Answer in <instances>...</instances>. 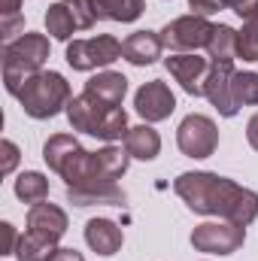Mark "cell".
Returning a JSON list of instances; mask_svg holds the SVG:
<instances>
[{"instance_id": "e575fe53", "label": "cell", "mask_w": 258, "mask_h": 261, "mask_svg": "<svg viewBox=\"0 0 258 261\" xmlns=\"http://www.w3.org/2000/svg\"><path fill=\"white\" fill-rule=\"evenodd\" d=\"M21 9V0H0V15H15Z\"/></svg>"}, {"instance_id": "4316f807", "label": "cell", "mask_w": 258, "mask_h": 261, "mask_svg": "<svg viewBox=\"0 0 258 261\" xmlns=\"http://www.w3.org/2000/svg\"><path fill=\"white\" fill-rule=\"evenodd\" d=\"M67 9L73 12V18H76V28L79 31H88L94 21H97V12H94V6H91V0H64Z\"/></svg>"}, {"instance_id": "cb8c5ba5", "label": "cell", "mask_w": 258, "mask_h": 261, "mask_svg": "<svg viewBox=\"0 0 258 261\" xmlns=\"http://www.w3.org/2000/svg\"><path fill=\"white\" fill-rule=\"evenodd\" d=\"M46 31L55 37V40H70L73 37V31H79L76 28V18H73V12L67 9V3H52L49 9H46Z\"/></svg>"}, {"instance_id": "e0dca14e", "label": "cell", "mask_w": 258, "mask_h": 261, "mask_svg": "<svg viewBox=\"0 0 258 261\" xmlns=\"http://www.w3.org/2000/svg\"><path fill=\"white\" fill-rule=\"evenodd\" d=\"M85 243L97 255H116L122 249V243H125V234L113 219H91L85 225Z\"/></svg>"}, {"instance_id": "f1b7e54d", "label": "cell", "mask_w": 258, "mask_h": 261, "mask_svg": "<svg viewBox=\"0 0 258 261\" xmlns=\"http://www.w3.org/2000/svg\"><path fill=\"white\" fill-rule=\"evenodd\" d=\"M0 155H3V158H0V173L9 176V173L15 170V164H18V146H15L12 140H3V143H0Z\"/></svg>"}, {"instance_id": "4fadbf2b", "label": "cell", "mask_w": 258, "mask_h": 261, "mask_svg": "<svg viewBox=\"0 0 258 261\" xmlns=\"http://www.w3.org/2000/svg\"><path fill=\"white\" fill-rule=\"evenodd\" d=\"M128 152L116 149V146H104L97 152H91V164H88V182L85 186H104V182H116L125 176L128 170ZM79 186V189H85Z\"/></svg>"}, {"instance_id": "2e32d148", "label": "cell", "mask_w": 258, "mask_h": 261, "mask_svg": "<svg viewBox=\"0 0 258 261\" xmlns=\"http://www.w3.org/2000/svg\"><path fill=\"white\" fill-rule=\"evenodd\" d=\"M85 94L104 107H122L125 94H128V79L122 73H113V70H104L97 76H91L85 82Z\"/></svg>"}, {"instance_id": "7c38bea8", "label": "cell", "mask_w": 258, "mask_h": 261, "mask_svg": "<svg viewBox=\"0 0 258 261\" xmlns=\"http://www.w3.org/2000/svg\"><path fill=\"white\" fill-rule=\"evenodd\" d=\"M213 64V61H210ZM234 64H213L210 67V76H207V85H203V97L219 110V116L225 119H234L240 113L237 100H234Z\"/></svg>"}, {"instance_id": "9c48e42d", "label": "cell", "mask_w": 258, "mask_h": 261, "mask_svg": "<svg viewBox=\"0 0 258 261\" xmlns=\"http://www.w3.org/2000/svg\"><path fill=\"white\" fill-rule=\"evenodd\" d=\"M176 146L189 158H210L219 146V128L210 116H186L183 125L176 128Z\"/></svg>"}, {"instance_id": "52a82bcc", "label": "cell", "mask_w": 258, "mask_h": 261, "mask_svg": "<svg viewBox=\"0 0 258 261\" xmlns=\"http://www.w3.org/2000/svg\"><path fill=\"white\" fill-rule=\"evenodd\" d=\"M243 240H246V228L234 225L228 219L203 222L192 231V246L197 252H207V255H231L243 246Z\"/></svg>"}, {"instance_id": "8fae6325", "label": "cell", "mask_w": 258, "mask_h": 261, "mask_svg": "<svg viewBox=\"0 0 258 261\" xmlns=\"http://www.w3.org/2000/svg\"><path fill=\"white\" fill-rule=\"evenodd\" d=\"M134 110H137L149 125H152V122H164V119H170V113L176 110V97H173V91H170L167 82L152 79V82L140 85V91L134 94Z\"/></svg>"}, {"instance_id": "836d02e7", "label": "cell", "mask_w": 258, "mask_h": 261, "mask_svg": "<svg viewBox=\"0 0 258 261\" xmlns=\"http://www.w3.org/2000/svg\"><path fill=\"white\" fill-rule=\"evenodd\" d=\"M52 261H85L76 249H58L55 255H52Z\"/></svg>"}, {"instance_id": "ac0fdd59", "label": "cell", "mask_w": 258, "mask_h": 261, "mask_svg": "<svg viewBox=\"0 0 258 261\" xmlns=\"http://www.w3.org/2000/svg\"><path fill=\"white\" fill-rule=\"evenodd\" d=\"M67 200L76 206H122L125 203V192L116 182H104V186H85V189H67Z\"/></svg>"}, {"instance_id": "d4e9b609", "label": "cell", "mask_w": 258, "mask_h": 261, "mask_svg": "<svg viewBox=\"0 0 258 261\" xmlns=\"http://www.w3.org/2000/svg\"><path fill=\"white\" fill-rule=\"evenodd\" d=\"M237 58L258 61V12L243 21V31H237Z\"/></svg>"}, {"instance_id": "3957f363", "label": "cell", "mask_w": 258, "mask_h": 261, "mask_svg": "<svg viewBox=\"0 0 258 261\" xmlns=\"http://www.w3.org/2000/svg\"><path fill=\"white\" fill-rule=\"evenodd\" d=\"M15 97H18L21 110L31 119L43 122V119H52L61 110H67V103H70V82L55 70H40V73L24 79V85H21V91Z\"/></svg>"}, {"instance_id": "44dd1931", "label": "cell", "mask_w": 258, "mask_h": 261, "mask_svg": "<svg viewBox=\"0 0 258 261\" xmlns=\"http://www.w3.org/2000/svg\"><path fill=\"white\" fill-rule=\"evenodd\" d=\"M97 18H107V21H137L146 9L143 0H91Z\"/></svg>"}, {"instance_id": "5bb4252c", "label": "cell", "mask_w": 258, "mask_h": 261, "mask_svg": "<svg viewBox=\"0 0 258 261\" xmlns=\"http://www.w3.org/2000/svg\"><path fill=\"white\" fill-rule=\"evenodd\" d=\"M161 49H164L161 34H155V31H134L122 43V58L134 67H149L161 58Z\"/></svg>"}, {"instance_id": "7402d4cb", "label": "cell", "mask_w": 258, "mask_h": 261, "mask_svg": "<svg viewBox=\"0 0 258 261\" xmlns=\"http://www.w3.org/2000/svg\"><path fill=\"white\" fill-rule=\"evenodd\" d=\"M55 252H58V243L43 237V234H34V231H28L15 246L18 261H52Z\"/></svg>"}, {"instance_id": "4dcf8cb0", "label": "cell", "mask_w": 258, "mask_h": 261, "mask_svg": "<svg viewBox=\"0 0 258 261\" xmlns=\"http://www.w3.org/2000/svg\"><path fill=\"white\" fill-rule=\"evenodd\" d=\"M228 9H234L240 18H249V15H255L258 12V0H222Z\"/></svg>"}, {"instance_id": "1f68e13d", "label": "cell", "mask_w": 258, "mask_h": 261, "mask_svg": "<svg viewBox=\"0 0 258 261\" xmlns=\"http://www.w3.org/2000/svg\"><path fill=\"white\" fill-rule=\"evenodd\" d=\"M0 231H3V249H0V252H3V255H15V246H18L21 237H15V228H12L9 222H3Z\"/></svg>"}, {"instance_id": "83f0119b", "label": "cell", "mask_w": 258, "mask_h": 261, "mask_svg": "<svg viewBox=\"0 0 258 261\" xmlns=\"http://www.w3.org/2000/svg\"><path fill=\"white\" fill-rule=\"evenodd\" d=\"M21 31H24V15H21V12L0 18V37H3V43H12L15 34H21Z\"/></svg>"}, {"instance_id": "603a6c76", "label": "cell", "mask_w": 258, "mask_h": 261, "mask_svg": "<svg viewBox=\"0 0 258 261\" xmlns=\"http://www.w3.org/2000/svg\"><path fill=\"white\" fill-rule=\"evenodd\" d=\"M15 197L24 203H43L49 197V179L37 170H24L15 179Z\"/></svg>"}, {"instance_id": "484cf974", "label": "cell", "mask_w": 258, "mask_h": 261, "mask_svg": "<svg viewBox=\"0 0 258 261\" xmlns=\"http://www.w3.org/2000/svg\"><path fill=\"white\" fill-rule=\"evenodd\" d=\"M234 100H237V107H258V73L255 70L234 73Z\"/></svg>"}, {"instance_id": "9a60e30c", "label": "cell", "mask_w": 258, "mask_h": 261, "mask_svg": "<svg viewBox=\"0 0 258 261\" xmlns=\"http://www.w3.org/2000/svg\"><path fill=\"white\" fill-rule=\"evenodd\" d=\"M28 231H34V234H43V237H49V240H61L67 234V213L61 206H55V203H34L31 206V213H28Z\"/></svg>"}, {"instance_id": "f546056e", "label": "cell", "mask_w": 258, "mask_h": 261, "mask_svg": "<svg viewBox=\"0 0 258 261\" xmlns=\"http://www.w3.org/2000/svg\"><path fill=\"white\" fill-rule=\"evenodd\" d=\"M189 9H192V15H216L219 9H225V3L222 0H189Z\"/></svg>"}, {"instance_id": "ffe728a7", "label": "cell", "mask_w": 258, "mask_h": 261, "mask_svg": "<svg viewBox=\"0 0 258 261\" xmlns=\"http://www.w3.org/2000/svg\"><path fill=\"white\" fill-rule=\"evenodd\" d=\"M207 55L213 64H234L237 61V31L231 24H216L207 43Z\"/></svg>"}, {"instance_id": "ba28073f", "label": "cell", "mask_w": 258, "mask_h": 261, "mask_svg": "<svg viewBox=\"0 0 258 261\" xmlns=\"http://www.w3.org/2000/svg\"><path fill=\"white\" fill-rule=\"evenodd\" d=\"M213 31H216V24H210L203 15H183V18H173L170 24H164L161 43L170 52H194V49H207Z\"/></svg>"}, {"instance_id": "6da1fadb", "label": "cell", "mask_w": 258, "mask_h": 261, "mask_svg": "<svg viewBox=\"0 0 258 261\" xmlns=\"http://www.w3.org/2000/svg\"><path fill=\"white\" fill-rule=\"evenodd\" d=\"M173 192L186 200V206L200 216H219L234 225H252L258 219V195L252 189L237 186L234 179H225L219 173L194 170L179 173L173 182Z\"/></svg>"}, {"instance_id": "d6a6232c", "label": "cell", "mask_w": 258, "mask_h": 261, "mask_svg": "<svg viewBox=\"0 0 258 261\" xmlns=\"http://www.w3.org/2000/svg\"><path fill=\"white\" fill-rule=\"evenodd\" d=\"M246 140H249V146L258 152V113L249 119V125H246Z\"/></svg>"}, {"instance_id": "5b68a950", "label": "cell", "mask_w": 258, "mask_h": 261, "mask_svg": "<svg viewBox=\"0 0 258 261\" xmlns=\"http://www.w3.org/2000/svg\"><path fill=\"white\" fill-rule=\"evenodd\" d=\"M43 158L67 182V189H79V186L88 182L91 152H85L82 143L73 134H55V137H49L46 146H43Z\"/></svg>"}, {"instance_id": "30bf717a", "label": "cell", "mask_w": 258, "mask_h": 261, "mask_svg": "<svg viewBox=\"0 0 258 261\" xmlns=\"http://www.w3.org/2000/svg\"><path fill=\"white\" fill-rule=\"evenodd\" d=\"M167 73L183 85L186 94L192 97H203V85H207V76H210V58H200L194 52H170L164 58Z\"/></svg>"}, {"instance_id": "8992f818", "label": "cell", "mask_w": 258, "mask_h": 261, "mask_svg": "<svg viewBox=\"0 0 258 261\" xmlns=\"http://www.w3.org/2000/svg\"><path fill=\"white\" fill-rule=\"evenodd\" d=\"M122 58V43L110 34L91 37V40H73L67 46V64L73 70H97V67H110L113 61Z\"/></svg>"}, {"instance_id": "277c9868", "label": "cell", "mask_w": 258, "mask_h": 261, "mask_svg": "<svg viewBox=\"0 0 258 261\" xmlns=\"http://www.w3.org/2000/svg\"><path fill=\"white\" fill-rule=\"evenodd\" d=\"M49 58V40L43 34H21L3 46V85L9 94H18L24 79L40 73Z\"/></svg>"}, {"instance_id": "d6986e66", "label": "cell", "mask_w": 258, "mask_h": 261, "mask_svg": "<svg viewBox=\"0 0 258 261\" xmlns=\"http://www.w3.org/2000/svg\"><path fill=\"white\" fill-rule=\"evenodd\" d=\"M125 152L131 158H140V161H152L158 158L161 152V137L152 125H137L125 134Z\"/></svg>"}, {"instance_id": "7a4b0ae2", "label": "cell", "mask_w": 258, "mask_h": 261, "mask_svg": "<svg viewBox=\"0 0 258 261\" xmlns=\"http://www.w3.org/2000/svg\"><path fill=\"white\" fill-rule=\"evenodd\" d=\"M67 122L73 130H82V134H91L97 140H122L128 134V113L122 107H104L97 100H91L85 91L79 97H70L67 103Z\"/></svg>"}]
</instances>
